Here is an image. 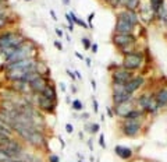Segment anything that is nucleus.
Masks as SVG:
<instances>
[{"label": "nucleus", "instance_id": "1", "mask_svg": "<svg viewBox=\"0 0 167 162\" xmlns=\"http://www.w3.org/2000/svg\"><path fill=\"white\" fill-rule=\"evenodd\" d=\"M6 70V78L14 83V81H18V80H23V77L27 73H31V71H38V62L35 59H25V60H20V62H14V63H10V65L4 66Z\"/></svg>", "mask_w": 167, "mask_h": 162}, {"label": "nucleus", "instance_id": "2", "mask_svg": "<svg viewBox=\"0 0 167 162\" xmlns=\"http://www.w3.org/2000/svg\"><path fill=\"white\" fill-rule=\"evenodd\" d=\"M24 43V37L18 32H4L0 35V55L4 60L13 53L17 48Z\"/></svg>", "mask_w": 167, "mask_h": 162}, {"label": "nucleus", "instance_id": "3", "mask_svg": "<svg viewBox=\"0 0 167 162\" xmlns=\"http://www.w3.org/2000/svg\"><path fill=\"white\" fill-rule=\"evenodd\" d=\"M138 21L136 14L132 10H125L123 13L118 14L117 17V25H116V31L118 34H131L134 29V25Z\"/></svg>", "mask_w": 167, "mask_h": 162}, {"label": "nucleus", "instance_id": "4", "mask_svg": "<svg viewBox=\"0 0 167 162\" xmlns=\"http://www.w3.org/2000/svg\"><path fill=\"white\" fill-rule=\"evenodd\" d=\"M0 148L3 150L7 155L11 158H21L23 154L25 152V147L23 143H20L14 137H7L6 140L0 141Z\"/></svg>", "mask_w": 167, "mask_h": 162}, {"label": "nucleus", "instance_id": "5", "mask_svg": "<svg viewBox=\"0 0 167 162\" xmlns=\"http://www.w3.org/2000/svg\"><path fill=\"white\" fill-rule=\"evenodd\" d=\"M34 46L31 43H25L24 42L20 48H17L15 51L11 53V55L4 60V66L10 65V63H14V62H20V60H25V59H31L32 53H34Z\"/></svg>", "mask_w": 167, "mask_h": 162}, {"label": "nucleus", "instance_id": "6", "mask_svg": "<svg viewBox=\"0 0 167 162\" xmlns=\"http://www.w3.org/2000/svg\"><path fill=\"white\" fill-rule=\"evenodd\" d=\"M142 65V55L138 52H131V53H127L123 62V67L125 70H136L139 69Z\"/></svg>", "mask_w": 167, "mask_h": 162}, {"label": "nucleus", "instance_id": "7", "mask_svg": "<svg viewBox=\"0 0 167 162\" xmlns=\"http://www.w3.org/2000/svg\"><path fill=\"white\" fill-rule=\"evenodd\" d=\"M141 129V122L139 119H125V122L123 123V131L124 134L128 137H134L138 134V131Z\"/></svg>", "mask_w": 167, "mask_h": 162}, {"label": "nucleus", "instance_id": "8", "mask_svg": "<svg viewBox=\"0 0 167 162\" xmlns=\"http://www.w3.org/2000/svg\"><path fill=\"white\" fill-rule=\"evenodd\" d=\"M36 102H38V108H39V111H43V112H46V113H53L54 109H56V106H57V102L50 101V99H46V98H43L42 95H38Z\"/></svg>", "mask_w": 167, "mask_h": 162}, {"label": "nucleus", "instance_id": "9", "mask_svg": "<svg viewBox=\"0 0 167 162\" xmlns=\"http://www.w3.org/2000/svg\"><path fill=\"white\" fill-rule=\"evenodd\" d=\"M47 84H49V80L41 74L39 77H36L32 83H29V88H31V91L34 94H38V95H39V94L45 89V87Z\"/></svg>", "mask_w": 167, "mask_h": 162}, {"label": "nucleus", "instance_id": "10", "mask_svg": "<svg viewBox=\"0 0 167 162\" xmlns=\"http://www.w3.org/2000/svg\"><path fill=\"white\" fill-rule=\"evenodd\" d=\"M138 105L148 112H156L159 109L158 103H156V99L150 98V97H141L138 99Z\"/></svg>", "mask_w": 167, "mask_h": 162}, {"label": "nucleus", "instance_id": "11", "mask_svg": "<svg viewBox=\"0 0 167 162\" xmlns=\"http://www.w3.org/2000/svg\"><path fill=\"white\" fill-rule=\"evenodd\" d=\"M132 78V74L128 70H117L113 73V81L114 84H120V85H125Z\"/></svg>", "mask_w": 167, "mask_h": 162}, {"label": "nucleus", "instance_id": "12", "mask_svg": "<svg viewBox=\"0 0 167 162\" xmlns=\"http://www.w3.org/2000/svg\"><path fill=\"white\" fill-rule=\"evenodd\" d=\"M113 41H114V43H116L117 46L124 48V46H127V45L134 43V42H135V37L131 35V34H118V35L114 37Z\"/></svg>", "mask_w": 167, "mask_h": 162}, {"label": "nucleus", "instance_id": "13", "mask_svg": "<svg viewBox=\"0 0 167 162\" xmlns=\"http://www.w3.org/2000/svg\"><path fill=\"white\" fill-rule=\"evenodd\" d=\"M142 84H144V78H142V77H132V78L124 85V89H125L127 94H131L132 95Z\"/></svg>", "mask_w": 167, "mask_h": 162}, {"label": "nucleus", "instance_id": "14", "mask_svg": "<svg viewBox=\"0 0 167 162\" xmlns=\"http://www.w3.org/2000/svg\"><path fill=\"white\" fill-rule=\"evenodd\" d=\"M131 111H132L131 102H125V103H121V105H116V115L120 116V117H124V119H125L127 115Z\"/></svg>", "mask_w": 167, "mask_h": 162}, {"label": "nucleus", "instance_id": "15", "mask_svg": "<svg viewBox=\"0 0 167 162\" xmlns=\"http://www.w3.org/2000/svg\"><path fill=\"white\" fill-rule=\"evenodd\" d=\"M39 95H42V97L46 98V99L57 102V94H56V89H54V87L52 85V84H47V85L45 87V89H43Z\"/></svg>", "mask_w": 167, "mask_h": 162}, {"label": "nucleus", "instance_id": "16", "mask_svg": "<svg viewBox=\"0 0 167 162\" xmlns=\"http://www.w3.org/2000/svg\"><path fill=\"white\" fill-rule=\"evenodd\" d=\"M114 152L117 154L121 159H130L132 157V150L128 147H123V145H116L114 147Z\"/></svg>", "mask_w": 167, "mask_h": 162}, {"label": "nucleus", "instance_id": "17", "mask_svg": "<svg viewBox=\"0 0 167 162\" xmlns=\"http://www.w3.org/2000/svg\"><path fill=\"white\" fill-rule=\"evenodd\" d=\"M13 91H17L20 94H27L31 91V88H29V84L28 83L18 80V81H14L13 83Z\"/></svg>", "mask_w": 167, "mask_h": 162}, {"label": "nucleus", "instance_id": "18", "mask_svg": "<svg viewBox=\"0 0 167 162\" xmlns=\"http://www.w3.org/2000/svg\"><path fill=\"white\" fill-rule=\"evenodd\" d=\"M131 94H127V92H123V94H113V102L114 105H121V103H125V102H130L131 101Z\"/></svg>", "mask_w": 167, "mask_h": 162}, {"label": "nucleus", "instance_id": "19", "mask_svg": "<svg viewBox=\"0 0 167 162\" xmlns=\"http://www.w3.org/2000/svg\"><path fill=\"white\" fill-rule=\"evenodd\" d=\"M155 99H156V103H158L159 108L166 106L167 105V89H162V91H159Z\"/></svg>", "mask_w": 167, "mask_h": 162}, {"label": "nucleus", "instance_id": "20", "mask_svg": "<svg viewBox=\"0 0 167 162\" xmlns=\"http://www.w3.org/2000/svg\"><path fill=\"white\" fill-rule=\"evenodd\" d=\"M70 17H71V20H72V24H78L79 27H84V28L88 27L85 21H82V20H79V18H78V17H77V15H75L74 13H70Z\"/></svg>", "mask_w": 167, "mask_h": 162}, {"label": "nucleus", "instance_id": "21", "mask_svg": "<svg viewBox=\"0 0 167 162\" xmlns=\"http://www.w3.org/2000/svg\"><path fill=\"white\" fill-rule=\"evenodd\" d=\"M142 115H144V113H142V112H141V111H136V109H132V111L130 112L128 115H127V117H125V119H139V117H142Z\"/></svg>", "mask_w": 167, "mask_h": 162}, {"label": "nucleus", "instance_id": "22", "mask_svg": "<svg viewBox=\"0 0 167 162\" xmlns=\"http://www.w3.org/2000/svg\"><path fill=\"white\" fill-rule=\"evenodd\" d=\"M163 4H164V0H150V6H152V9L155 11H158Z\"/></svg>", "mask_w": 167, "mask_h": 162}, {"label": "nucleus", "instance_id": "23", "mask_svg": "<svg viewBox=\"0 0 167 162\" xmlns=\"http://www.w3.org/2000/svg\"><path fill=\"white\" fill-rule=\"evenodd\" d=\"M11 161H13V158L10 155H7L3 150L0 148V162H11Z\"/></svg>", "mask_w": 167, "mask_h": 162}, {"label": "nucleus", "instance_id": "24", "mask_svg": "<svg viewBox=\"0 0 167 162\" xmlns=\"http://www.w3.org/2000/svg\"><path fill=\"white\" fill-rule=\"evenodd\" d=\"M71 106H72V109H74V111H82V108H84L79 99H74V101H72V103H71Z\"/></svg>", "mask_w": 167, "mask_h": 162}, {"label": "nucleus", "instance_id": "25", "mask_svg": "<svg viewBox=\"0 0 167 162\" xmlns=\"http://www.w3.org/2000/svg\"><path fill=\"white\" fill-rule=\"evenodd\" d=\"M88 129L90 130V133H93V134H95V133H99L100 126L98 125V123H93V125H92V126H88Z\"/></svg>", "mask_w": 167, "mask_h": 162}, {"label": "nucleus", "instance_id": "26", "mask_svg": "<svg viewBox=\"0 0 167 162\" xmlns=\"http://www.w3.org/2000/svg\"><path fill=\"white\" fill-rule=\"evenodd\" d=\"M47 161L49 162H60V158L56 155V154H50L49 157H47Z\"/></svg>", "mask_w": 167, "mask_h": 162}, {"label": "nucleus", "instance_id": "27", "mask_svg": "<svg viewBox=\"0 0 167 162\" xmlns=\"http://www.w3.org/2000/svg\"><path fill=\"white\" fill-rule=\"evenodd\" d=\"M138 3V0H128L127 1V9H134Z\"/></svg>", "mask_w": 167, "mask_h": 162}, {"label": "nucleus", "instance_id": "28", "mask_svg": "<svg viewBox=\"0 0 167 162\" xmlns=\"http://www.w3.org/2000/svg\"><path fill=\"white\" fill-rule=\"evenodd\" d=\"M82 45H84V48H85V49H89V48H90L89 39H88V38H82Z\"/></svg>", "mask_w": 167, "mask_h": 162}, {"label": "nucleus", "instance_id": "29", "mask_svg": "<svg viewBox=\"0 0 167 162\" xmlns=\"http://www.w3.org/2000/svg\"><path fill=\"white\" fill-rule=\"evenodd\" d=\"M66 131H67L68 134H71L72 131H74V126H72L71 123H67V125H66Z\"/></svg>", "mask_w": 167, "mask_h": 162}, {"label": "nucleus", "instance_id": "30", "mask_svg": "<svg viewBox=\"0 0 167 162\" xmlns=\"http://www.w3.org/2000/svg\"><path fill=\"white\" fill-rule=\"evenodd\" d=\"M99 144H100V147H102V148H106V143H104V136L103 134L99 136Z\"/></svg>", "mask_w": 167, "mask_h": 162}, {"label": "nucleus", "instance_id": "31", "mask_svg": "<svg viewBox=\"0 0 167 162\" xmlns=\"http://www.w3.org/2000/svg\"><path fill=\"white\" fill-rule=\"evenodd\" d=\"M92 103H93V111H95V113H98V112H99V103H98V101H96L95 98H93Z\"/></svg>", "mask_w": 167, "mask_h": 162}, {"label": "nucleus", "instance_id": "32", "mask_svg": "<svg viewBox=\"0 0 167 162\" xmlns=\"http://www.w3.org/2000/svg\"><path fill=\"white\" fill-rule=\"evenodd\" d=\"M93 17H95V13H90L89 17H88V23H89L88 24V27L89 28H92V18H93Z\"/></svg>", "mask_w": 167, "mask_h": 162}, {"label": "nucleus", "instance_id": "33", "mask_svg": "<svg viewBox=\"0 0 167 162\" xmlns=\"http://www.w3.org/2000/svg\"><path fill=\"white\" fill-rule=\"evenodd\" d=\"M6 24H7V18L6 17H0V28L4 27Z\"/></svg>", "mask_w": 167, "mask_h": 162}, {"label": "nucleus", "instance_id": "34", "mask_svg": "<svg viewBox=\"0 0 167 162\" xmlns=\"http://www.w3.org/2000/svg\"><path fill=\"white\" fill-rule=\"evenodd\" d=\"M54 46L57 48L59 51H63V45H61V43H60L59 41H56V42H54Z\"/></svg>", "mask_w": 167, "mask_h": 162}, {"label": "nucleus", "instance_id": "35", "mask_svg": "<svg viewBox=\"0 0 167 162\" xmlns=\"http://www.w3.org/2000/svg\"><path fill=\"white\" fill-rule=\"evenodd\" d=\"M67 74L70 76V78H71V80H75V78H77V77H75V74H74V73H71L70 70H67Z\"/></svg>", "mask_w": 167, "mask_h": 162}, {"label": "nucleus", "instance_id": "36", "mask_svg": "<svg viewBox=\"0 0 167 162\" xmlns=\"http://www.w3.org/2000/svg\"><path fill=\"white\" fill-rule=\"evenodd\" d=\"M90 48H92V52H93V53H96V52H98V45H96V43H93Z\"/></svg>", "mask_w": 167, "mask_h": 162}, {"label": "nucleus", "instance_id": "37", "mask_svg": "<svg viewBox=\"0 0 167 162\" xmlns=\"http://www.w3.org/2000/svg\"><path fill=\"white\" fill-rule=\"evenodd\" d=\"M56 34H57L59 37H61V38H63V31H61V29H56Z\"/></svg>", "mask_w": 167, "mask_h": 162}, {"label": "nucleus", "instance_id": "38", "mask_svg": "<svg viewBox=\"0 0 167 162\" xmlns=\"http://www.w3.org/2000/svg\"><path fill=\"white\" fill-rule=\"evenodd\" d=\"M90 83H92V88H93V91L96 89V83H95V80H90Z\"/></svg>", "mask_w": 167, "mask_h": 162}, {"label": "nucleus", "instance_id": "39", "mask_svg": "<svg viewBox=\"0 0 167 162\" xmlns=\"http://www.w3.org/2000/svg\"><path fill=\"white\" fill-rule=\"evenodd\" d=\"M75 56H77L78 59H82V60H84V56H82L81 53H78V52H75Z\"/></svg>", "mask_w": 167, "mask_h": 162}, {"label": "nucleus", "instance_id": "40", "mask_svg": "<svg viewBox=\"0 0 167 162\" xmlns=\"http://www.w3.org/2000/svg\"><path fill=\"white\" fill-rule=\"evenodd\" d=\"M50 14H52V17H53L54 20H57V18H56V14H54V11H53V10H50Z\"/></svg>", "mask_w": 167, "mask_h": 162}, {"label": "nucleus", "instance_id": "41", "mask_svg": "<svg viewBox=\"0 0 167 162\" xmlns=\"http://www.w3.org/2000/svg\"><path fill=\"white\" fill-rule=\"evenodd\" d=\"M63 3L64 4H68V3H70V0H63Z\"/></svg>", "mask_w": 167, "mask_h": 162}, {"label": "nucleus", "instance_id": "42", "mask_svg": "<svg viewBox=\"0 0 167 162\" xmlns=\"http://www.w3.org/2000/svg\"><path fill=\"white\" fill-rule=\"evenodd\" d=\"M164 21H166V25H167V15H166V18H164Z\"/></svg>", "mask_w": 167, "mask_h": 162}, {"label": "nucleus", "instance_id": "43", "mask_svg": "<svg viewBox=\"0 0 167 162\" xmlns=\"http://www.w3.org/2000/svg\"><path fill=\"white\" fill-rule=\"evenodd\" d=\"M27 1H31V0H27Z\"/></svg>", "mask_w": 167, "mask_h": 162}, {"label": "nucleus", "instance_id": "44", "mask_svg": "<svg viewBox=\"0 0 167 162\" xmlns=\"http://www.w3.org/2000/svg\"><path fill=\"white\" fill-rule=\"evenodd\" d=\"M79 162H84V161H79Z\"/></svg>", "mask_w": 167, "mask_h": 162}]
</instances>
